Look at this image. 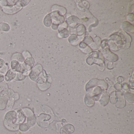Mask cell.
Returning a JSON list of instances; mask_svg holds the SVG:
<instances>
[{
    "instance_id": "cell-1",
    "label": "cell",
    "mask_w": 134,
    "mask_h": 134,
    "mask_svg": "<svg viewBox=\"0 0 134 134\" xmlns=\"http://www.w3.org/2000/svg\"><path fill=\"white\" fill-rule=\"evenodd\" d=\"M50 14L51 17L52 24L53 25H59L63 24L64 22L65 19L63 16L60 15L59 12L57 11L52 12V13H50Z\"/></svg>"
},
{
    "instance_id": "cell-2",
    "label": "cell",
    "mask_w": 134,
    "mask_h": 134,
    "mask_svg": "<svg viewBox=\"0 0 134 134\" xmlns=\"http://www.w3.org/2000/svg\"><path fill=\"white\" fill-rule=\"evenodd\" d=\"M42 66L37 65L34 67L30 72L29 76L30 79L34 81H36L38 79L39 74L42 71Z\"/></svg>"
},
{
    "instance_id": "cell-3",
    "label": "cell",
    "mask_w": 134,
    "mask_h": 134,
    "mask_svg": "<svg viewBox=\"0 0 134 134\" xmlns=\"http://www.w3.org/2000/svg\"><path fill=\"white\" fill-rule=\"evenodd\" d=\"M24 63L26 66L27 70L29 71L32 69L34 65L35 60L34 58L31 56L26 59Z\"/></svg>"
},
{
    "instance_id": "cell-4",
    "label": "cell",
    "mask_w": 134,
    "mask_h": 134,
    "mask_svg": "<svg viewBox=\"0 0 134 134\" xmlns=\"http://www.w3.org/2000/svg\"><path fill=\"white\" fill-rule=\"evenodd\" d=\"M17 72L12 69H10L6 73L5 80L7 81H10L13 79H15L17 76Z\"/></svg>"
},
{
    "instance_id": "cell-5",
    "label": "cell",
    "mask_w": 134,
    "mask_h": 134,
    "mask_svg": "<svg viewBox=\"0 0 134 134\" xmlns=\"http://www.w3.org/2000/svg\"><path fill=\"white\" fill-rule=\"evenodd\" d=\"M68 24L72 27H74L76 25H78L80 22V20L77 17L75 16H72L66 20Z\"/></svg>"
},
{
    "instance_id": "cell-6",
    "label": "cell",
    "mask_w": 134,
    "mask_h": 134,
    "mask_svg": "<svg viewBox=\"0 0 134 134\" xmlns=\"http://www.w3.org/2000/svg\"><path fill=\"white\" fill-rule=\"evenodd\" d=\"M12 60H16L20 63H23L25 61V58L21 53H15L12 57Z\"/></svg>"
},
{
    "instance_id": "cell-7",
    "label": "cell",
    "mask_w": 134,
    "mask_h": 134,
    "mask_svg": "<svg viewBox=\"0 0 134 134\" xmlns=\"http://www.w3.org/2000/svg\"><path fill=\"white\" fill-rule=\"evenodd\" d=\"M122 28L127 32H130L132 33L134 32V26L132 25H131L129 23L127 22L124 23L122 24Z\"/></svg>"
},
{
    "instance_id": "cell-8",
    "label": "cell",
    "mask_w": 134,
    "mask_h": 134,
    "mask_svg": "<svg viewBox=\"0 0 134 134\" xmlns=\"http://www.w3.org/2000/svg\"><path fill=\"white\" fill-rule=\"evenodd\" d=\"M44 25L47 27H50L52 24L51 17V14H48L46 15V17L44 19Z\"/></svg>"
},
{
    "instance_id": "cell-9",
    "label": "cell",
    "mask_w": 134,
    "mask_h": 134,
    "mask_svg": "<svg viewBox=\"0 0 134 134\" xmlns=\"http://www.w3.org/2000/svg\"><path fill=\"white\" fill-rule=\"evenodd\" d=\"M69 41L70 43L74 45H76L78 43V39L75 35H71L69 38Z\"/></svg>"
},
{
    "instance_id": "cell-10",
    "label": "cell",
    "mask_w": 134,
    "mask_h": 134,
    "mask_svg": "<svg viewBox=\"0 0 134 134\" xmlns=\"http://www.w3.org/2000/svg\"><path fill=\"white\" fill-rule=\"evenodd\" d=\"M10 29V27L8 24L5 23H0V30L7 32Z\"/></svg>"
},
{
    "instance_id": "cell-11",
    "label": "cell",
    "mask_w": 134,
    "mask_h": 134,
    "mask_svg": "<svg viewBox=\"0 0 134 134\" xmlns=\"http://www.w3.org/2000/svg\"><path fill=\"white\" fill-rule=\"evenodd\" d=\"M59 34L62 38H66L69 36V31L65 29L62 31L59 32Z\"/></svg>"
},
{
    "instance_id": "cell-12",
    "label": "cell",
    "mask_w": 134,
    "mask_h": 134,
    "mask_svg": "<svg viewBox=\"0 0 134 134\" xmlns=\"http://www.w3.org/2000/svg\"><path fill=\"white\" fill-rule=\"evenodd\" d=\"M85 31V28L83 25H81L77 28V34L78 35H82Z\"/></svg>"
},
{
    "instance_id": "cell-13",
    "label": "cell",
    "mask_w": 134,
    "mask_h": 134,
    "mask_svg": "<svg viewBox=\"0 0 134 134\" xmlns=\"http://www.w3.org/2000/svg\"><path fill=\"white\" fill-rule=\"evenodd\" d=\"M30 127L27 124H23L19 126V129L22 131H26L29 129Z\"/></svg>"
},
{
    "instance_id": "cell-14",
    "label": "cell",
    "mask_w": 134,
    "mask_h": 134,
    "mask_svg": "<svg viewBox=\"0 0 134 134\" xmlns=\"http://www.w3.org/2000/svg\"><path fill=\"white\" fill-rule=\"evenodd\" d=\"M8 66L7 64L5 65L2 69H0V74L4 75L6 74L8 69Z\"/></svg>"
},
{
    "instance_id": "cell-15",
    "label": "cell",
    "mask_w": 134,
    "mask_h": 134,
    "mask_svg": "<svg viewBox=\"0 0 134 134\" xmlns=\"http://www.w3.org/2000/svg\"><path fill=\"white\" fill-rule=\"evenodd\" d=\"M68 27V25L66 24V23H65L63 24H61V25L58 26V31L60 32L63 30L66 29Z\"/></svg>"
},
{
    "instance_id": "cell-16",
    "label": "cell",
    "mask_w": 134,
    "mask_h": 134,
    "mask_svg": "<svg viewBox=\"0 0 134 134\" xmlns=\"http://www.w3.org/2000/svg\"><path fill=\"white\" fill-rule=\"evenodd\" d=\"M23 55L24 56V58H25L26 59L29 57H31L32 56L31 54H30L29 52L28 51H25L23 53Z\"/></svg>"
},
{
    "instance_id": "cell-17",
    "label": "cell",
    "mask_w": 134,
    "mask_h": 134,
    "mask_svg": "<svg viewBox=\"0 0 134 134\" xmlns=\"http://www.w3.org/2000/svg\"><path fill=\"white\" fill-rule=\"evenodd\" d=\"M7 88H8V85L6 84L3 83L0 84V91H1L3 89H6Z\"/></svg>"
},
{
    "instance_id": "cell-18",
    "label": "cell",
    "mask_w": 134,
    "mask_h": 134,
    "mask_svg": "<svg viewBox=\"0 0 134 134\" xmlns=\"http://www.w3.org/2000/svg\"><path fill=\"white\" fill-rule=\"evenodd\" d=\"M5 65L6 64L4 60L0 58V69H2Z\"/></svg>"
},
{
    "instance_id": "cell-19",
    "label": "cell",
    "mask_w": 134,
    "mask_h": 134,
    "mask_svg": "<svg viewBox=\"0 0 134 134\" xmlns=\"http://www.w3.org/2000/svg\"><path fill=\"white\" fill-rule=\"evenodd\" d=\"M4 75L0 74V83L3 82L4 80Z\"/></svg>"
}]
</instances>
